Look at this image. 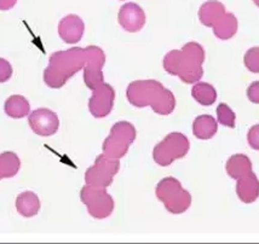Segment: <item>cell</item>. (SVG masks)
<instances>
[{
    "label": "cell",
    "mask_w": 259,
    "mask_h": 244,
    "mask_svg": "<svg viewBox=\"0 0 259 244\" xmlns=\"http://www.w3.org/2000/svg\"><path fill=\"white\" fill-rule=\"evenodd\" d=\"M130 104L136 108L152 107L159 115H169L176 108L175 94L156 80H137L126 89Z\"/></svg>",
    "instance_id": "6da1fadb"
},
{
    "label": "cell",
    "mask_w": 259,
    "mask_h": 244,
    "mask_svg": "<svg viewBox=\"0 0 259 244\" xmlns=\"http://www.w3.org/2000/svg\"><path fill=\"white\" fill-rule=\"evenodd\" d=\"M5 114L12 119H22L29 115L30 104L29 102L20 94L10 95L4 104Z\"/></svg>",
    "instance_id": "d6986e66"
},
{
    "label": "cell",
    "mask_w": 259,
    "mask_h": 244,
    "mask_svg": "<svg viewBox=\"0 0 259 244\" xmlns=\"http://www.w3.org/2000/svg\"><path fill=\"white\" fill-rule=\"evenodd\" d=\"M17 0H0V11H8L16 5Z\"/></svg>",
    "instance_id": "83f0119b"
},
{
    "label": "cell",
    "mask_w": 259,
    "mask_h": 244,
    "mask_svg": "<svg viewBox=\"0 0 259 244\" xmlns=\"http://www.w3.org/2000/svg\"><path fill=\"white\" fill-rule=\"evenodd\" d=\"M226 6L222 4L221 2L217 0H208V2L203 3L199 10V18L200 22L203 26L213 28L220 21L222 17L226 15Z\"/></svg>",
    "instance_id": "9a60e30c"
},
{
    "label": "cell",
    "mask_w": 259,
    "mask_h": 244,
    "mask_svg": "<svg viewBox=\"0 0 259 244\" xmlns=\"http://www.w3.org/2000/svg\"><path fill=\"white\" fill-rule=\"evenodd\" d=\"M84 21L76 15H68L58 24V34L67 44H76L84 35Z\"/></svg>",
    "instance_id": "4fadbf2b"
},
{
    "label": "cell",
    "mask_w": 259,
    "mask_h": 244,
    "mask_svg": "<svg viewBox=\"0 0 259 244\" xmlns=\"http://www.w3.org/2000/svg\"><path fill=\"white\" fill-rule=\"evenodd\" d=\"M121 2H122V0H121Z\"/></svg>",
    "instance_id": "f546056e"
},
{
    "label": "cell",
    "mask_w": 259,
    "mask_h": 244,
    "mask_svg": "<svg viewBox=\"0 0 259 244\" xmlns=\"http://www.w3.org/2000/svg\"><path fill=\"white\" fill-rule=\"evenodd\" d=\"M236 193L240 201L246 205L253 203L259 197V180L255 173L252 171L245 177L237 179Z\"/></svg>",
    "instance_id": "5bb4252c"
},
{
    "label": "cell",
    "mask_w": 259,
    "mask_h": 244,
    "mask_svg": "<svg viewBox=\"0 0 259 244\" xmlns=\"http://www.w3.org/2000/svg\"><path fill=\"white\" fill-rule=\"evenodd\" d=\"M188 138L180 132H172L156 144L153 150V159L159 166L166 167L178 159H183L189 151Z\"/></svg>",
    "instance_id": "8992f818"
},
{
    "label": "cell",
    "mask_w": 259,
    "mask_h": 244,
    "mask_svg": "<svg viewBox=\"0 0 259 244\" xmlns=\"http://www.w3.org/2000/svg\"><path fill=\"white\" fill-rule=\"evenodd\" d=\"M115 91L109 83H101L96 88L92 89V95L89 101V110L92 116L102 119L109 115L113 110Z\"/></svg>",
    "instance_id": "30bf717a"
},
{
    "label": "cell",
    "mask_w": 259,
    "mask_h": 244,
    "mask_svg": "<svg viewBox=\"0 0 259 244\" xmlns=\"http://www.w3.org/2000/svg\"><path fill=\"white\" fill-rule=\"evenodd\" d=\"M16 209L24 218H33L40 211V200L33 191H24L16 199Z\"/></svg>",
    "instance_id": "e0dca14e"
},
{
    "label": "cell",
    "mask_w": 259,
    "mask_h": 244,
    "mask_svg": "<svg viewBox=\"0 0 259 244\" xmlns=\"http://www.w3.org/2000/svg\"><path fill=\"white\" fill-rule=\"evenodd\" d=\"M217 121L226 127L234 128L236 123V115L226 103H221L217 108Z\"/></svg>",
    "instance_id": "603a6c76"
},
{
    "label": "cell",
    "mask_w": 259,
    "mask_h": 244,
    "mask_svg": "<svg viewBox=\"0 0 259 244\" xmlns=\"http://www.w3.org/2000/svg\"><path fill=\"white\" fill-rule=\"evenodd\" d=\"M29 127L40 137H51L60 128V119L57 114L46 108L34 110L28 117Z\"/></svg>",
    "instance_id": "8fae6325"
},
{
    "label": "cell",
    "mask_w": 259,
    "mask_h": 244,
    "mask_svg": "<svg viewBox=\"0 0 259 244\" xmlns=\"http://www.w3.org/2000/svg\"><path fill=\"white\" fill-rule=\"evenodd\" d=\"M20 168L21 161L16 154L12 151H5V153L0 154V180L15 177Z\"/></svg>",
    "instance_id": "7402d4cb"
},
{
    "label": "cell",
    "mask_w": 259,
    "mask_h": 244,
    "mask_svg": "<svg viewBox=\"0 0 259 244\" xmlns=\"http://www.w3.org/2000/svg\"><path fill=\"white\" fill-rule=\"evenodd\" d=\"M135 126L127 121L116 122L110 129V133L103 141V154L110 159H121L130 149V145L135 141Z\"/></svg>",
    "instance_id": "5b68a950"
},
{
    "label": "cell",
    "mask_w": 259,
    "mask_h": 244,
    "mask_svg": "<svg viewBox=\"0 0 259 244\" xmlns=\"http://www.w3.org/2000/svg\"><path fill=\"white\" fill-rule=\"evenodd\" d=\"M247 98L249 102L259 104V81L252 82L247 88Z\"/></svg>",
    "instance_id": "4316f807"
},
{
    "label": "cell",
    "mask_w": 259,
    "mask_h": 244,
    "mask_svg": "<svg viewBox=\"0 0 259 244\" xmlns=\"http://www.w3.org/2000/svg\"><path fill=\"white\" fill-rule=\"evenodd\" d=\"M85 66V48L72 47L51 55L44 72V81L50 88H61Z\"/></svg>",
    "instance_id": "3957f363"
},
{
    "label": "cell",
    "mask_w": 259,
    "mask_h": 244,
    "mask_svg": "<svg viewBox=\"0 0 259 244\" xmlns=\"http://www.w3.org/2000/svg\"><path fill=\"white\" fill-rule=\"evenodd\" d=\"M253 3L255 4V6H258L259 8V0H253Z\"/></svg>",
    "instance_id": "f1b7e54d"
},
{
    "label": "cell",
    "mask_w": 259,
    "mask_h": 244,
    "mask_svg": "<svg viewBox=\"0 0 259 244\" xmlns=\"http://www.w3.org/2000/svg\"><path fill=\"white\" fill-rule=\"evenodd\" d=\"M247 141L252 149L259 151V123L253 125L249 128L247 133Z\"/></svg>",
    "instance_id": "d4e9b609"
},
{
    "label": "cell",
    "mask_w": 259,
    "mask_h": 244,
    "mask_svg": "<svg viewBox=\"0 0 259 244\" xmlns=\"http://www.w3.org/2000/svg\"><path fill=\"white\" fill-rule=\"evenodd\" d=\"M12 76V66L10 62L4 58H0V83L6 82L11 79Z\"/></svg>",
    "instance_id": "484cf974"
},
{
    "label": "cell",
    "mask_w": 259,
    "mask_h": 244,
    "mask_svg": "<svg viewBox=\"0 0 259 244\" xmlns=\"http://www.w3.org/2000/svg\"><path fill=\"white\" fill-rule=\"evenodd\" d=\"M192 95L197 103L203 107H209L217 101V91L208 82L197 81L192 88Z\"/></svg>",
    "instance_id": "44dd1931"
},
{
    "label": "cell",
    "mask_w": 259,
    "mask_h": 244,
    "mask_svg": "<svg viewBox=\"0 0 259 244\" xmlns=\"http://www.w3.org/2000/svg\"><path fill=\"white\" fill-rule=\"evenodd\" d=\"M239 28L237 18L235 15L226 12L222 20L215 26H213V33L218 39L221 40H229L235 35Z\"/></svg>",
    "instance_id": "ffe728a7"
},
{
    "label": "cell",
    "mask_w": 259,
    "mask_h": 244,
    "mask_svg": "<svg viewBox=\"0 0 259 244\" xmlns=\"http://www.w3.org/2000/svg\"><path fill=\"white\" fill-rule=\"evenodd\" d=\"M80 199L95 219L108 218L114 211V200L104 187L86 184L80 191Z\"/></svg>",
    "instance_id": "52a82bcc"
},
{
    "label": "cell",
    "mask_w": 259,
    "mask_h": 244,
    "mask_svg": "<svg viewBox=\"0 0 259 244\" xmlns=\"http://www.w3.org/2000/svg\"><path fill=\"white\" fill-rule=\"evenodd\" d=\"M218 131V121L211 115H200L193 122V133L197 139L207 140Z\"/></svg>",
    "instance_id": "2e32d148"
},
{
    "label": "cell",
    "mask_w": 259,
    "mask_h": 244,
    "mask_svg": "<svg viewBox=\"0 0 259 244\" xmlns=\"http://www.w3.org/2000/svg\"><path fill=\"white\" fill-rule=\"evenodd\" d=\"M226 169L230 178L237 180L252 172V162L243 154H235L227 161Z\"/></svg>",
    "instance_id": "ac0fdd59"
},
{
    "label": "cell",
    "mask_w": 259,
    "mask_h": 244,
    "mask_svg": "<svg viewBox=\"0 0 259 244\" xmlns=\"http://www.w3.org/2000/svg\"><path fill=\"white\" fill-rule=\"evenodd\" d=\"M120 162L118 159H110L102 154L96 159L95 165L85 173V181L88 185L96 187H106L113 183L114 175L119 172Z\"/></svg>",
    "instance_id": "ba28073f"
},
{
    "label": "cell",
    "mask_w": 259,
    "mask_h": 244,
    "mask_svg": "<svg viewBox=\"0 0 259 244\" xmlns=\"http://www.w3.org/2000/svg\"><path fill=\"white\" fill-rule=\"evenodd\" d=\"M243 63L251 73H259V46L251 47L245 54L243 57Z\"/></svg>",
    "instance_id": "cb8c5ba5"
},
{
    "label": "cell",
    "mask_w": 259,
    "mask_h": 244,
    "mask_svg": "<svg viewBox=\"0 0 259 244\" xmlns=\"http://www.w3.org/2000/svg\"><path fill=\"white\" fill-rule=\"evenodd\" d=\"M155 193L171 214H182L192 205L190 193L182 187L180 180L176 178L168 177L159 181Z\"/></svg>",
    "instance_id": "277c9868"
},
{
    "label": "cell",
    "mask_w": 259,
    "mask_h": 244,
    "mask_svg": "<svg viewBox=\"0 0 259 244\" xmlns=\"http://www.w3.org/2000/svg\"><path fill=\"white\" fill-rule=\"evenodd\" d=\"M205 51L197 42H188L182 50H172L163 58V69L186 83H195L202 78Z\"/></svg>",
    "instance_id": "7a4b0ae2"
},
{
    "label": "cell",
    "mask_w": 259,
    "mask_h": 244,
    "mask_svg": "<svg viewBox=\"0 0 259 244\" xmlns=\"http://www.w3.org/2000/svg\"><path fill=\"white\" fill-rule=\"evenodd\" d=\"M106 63V55L98 46H88L85 48V66H84V81L90 89L96 88L103 83V69Z\"/></svg>",
    "instance_id": "9c48e42d"
},
{
    "label": "cell",
    "mask_w": 259,
    "mask_h": 244,
    "mask_svg": "<svg viewBox=\"0 0 259 244\" xmlns=\"http://www.w3.org/2000/svg\"><path fill=\"white\" fill-rule=\"evenodd\" d=\"M118 20L126 32L137 33L144 27L147 17L140 5L136 3H126L120 8Z\"/></svg>",
    "instance_id": "7c38bea8"
}]
</instances>
